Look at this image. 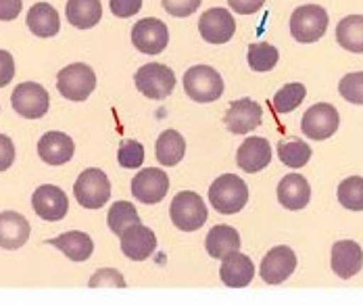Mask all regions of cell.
<instances>
[{
    "label": "cell",
    "instance_id": "6da1fadb",
    "mask_svg": "<svg viewBox=\"0 0 363 305\" xmlns=\"http://www.w3.org/2000/svg\"><path fill=\"white\" fill-rule=\"evenodd\" d=\"M209 201L213 209L223 216L238 214L249 203V187L236 174H223L209 187Z\"/></svg>",
    "mask_w": 363,
    "mask_h": 305
},
{
    "label": "cell",
    "instance_id": "7a4b0ae2",
    "mask_svg": "<svg viewBox=\"0 0 363 305\" xmlns=\"http://www.w3.org/2000/svg\"><path fill=\"white\" fill-rule=\"evenodd\" d=\"M169 218L174 226L182 232H194L205 226L209 214L201 194L194 191H182L174 196L169 207Z\"/></svg>",
    "mask_w": 363,
    "mask_h": 305
},
{
    "label": "cell",
    "instance_id": "3957f363",
    "mask_svg": "<svg viewBox=\"0 0 363 305\" xmlns=\"http://www.w3.org/2000/svg\"><path fill=\"white\" fill-rule=\"evenodd\" d=\"M73 194L82 207L101 209L111 199V182L107 174L99 167L84 170L73 184Z\"/></svg>",
    "mask_w": 363,
    "mask_h": 305
},
{
    "label": "cell",
    "instance_id": "277c9868",
    "mask_svg": "<svg viewBox=\"0 0 363 305\" xmlns=\"http://www.w3.org/2000/svg\"><path fill=\"white\" fill-rule=\"evenodd\" d=\"M328 11L320 4H303L291 17L292 38L301 44L318 42L328 30Z\"/></svg>",
    "mask_w": 363,
    "mask_h": 305
},
{
    "label": "cell",
    "instance_id": "5b68a950",
    "mask_svg": "<svg viewBox=\"0 0 363 305\" xmlns=\"http://www.w3.org/2000/svg\"><path fill=\"white\" fill-rule=\"evenodd\" d=\"M184 90L196 103H213L223 94V79L209 65H194L184 74Z\"/></svg>",
    "mask_w": 363,
    "mask_h": 305
},
{
    "label": "cell",
    "instance_id": "8992f818",
    "mask_svg": "<svg viewBox=\"0 0 363 305\" xmlns=\"http://www.w3.org/2000/svg\"><path fill=\"white\" fill-rule=\"evenodd\" d=\"M57 88H59V92L67 101L82 103V101H86L94 92V88H96V74L86 63H73V65L59 72Z\"/></svg>",
    "mask_w": 363,
    "mask_h": 305
},
{
    "label": "cell",
    "instance_id": "52a82bcc",
    "mask_svg": "<svg viewBox=\"0 0 363 305\" xmlns=\"http://www.w3.org/2000/svg\"><path fill=\"white\" fill-rule=\"evenodd\" d=\"M134 82H136V88L148 96L152 101H161L165 96H169L176 88V74L161 65V63H148V65H143L136 76H134Z\"/></svg>",
    "mask_w": 363,
    "mask_h": 305
},
{
    "label": "cell",
    "instance_id": "ba28073f",
    "mask_svg": "<svg viewBox=\"0 0 363 305\" xmlns=\"http://www.w3.org/2000/svg\"><path fill=\"white\" fill-rule=\"evenodd\" d=\"M11 105L21 117L38 119V117H44L48 113L50 96L44 86H40L36 82H23V84L15 86V90L11 94Z\"/></svg>",
    "mask_w": 363,
    "mask_h": 305
},
{
    "label": "cell",
    "instance_id": "9c48e42d",
    "mask_svg": "<svg viewBox=\"0 0 363 305\" xmlns=\"http://www.w3.org/2000/svg\"><path fill=\"white\" fill-rule=\"evenodd\" d=\"M338 123H340L338 109L330 103H318L305 111L303 121H301V130L307 138L326 140L338 130Z\"/></svg>",
    "mask_w": 363,
    "mask_h": 305
},
{
    "label": "cell",
    "instance_id": "30bf717a",
    "mask_svg": "<svg viewBox=\"0 0 363 305\" xmlns=\"http://www.w3.org/2000/svg\"><path fill=\"white\" fill-rule=\"evenodd\" d=\"M169 191V178L159 167H145L132 180V194L145 205H155L165 199Z\"/></svg>",
    "mask_w": 363,
    "mask_h": 305
},
{
    "label": "cell",
    "instance_id": "8fae6325",
    "mask_svg": "<svg viewBox=\"0 0 363 305\" xmlns=\"http://www.w3.org/2000/svg\"><path fill=\"white\" fill-rule=\"evenodd\" d=\"M199 32L203 40L209 44H225L232 40L236 32V19L232 17L228 9H221V6L209 9L199 19Z\"/></svg>",
    "mask_w": 363,
    "mask_h": 305
},
{
    "label": "cell",
    "instance_id": "7c38bea8",
    "mask_svg": "<svg viewBox=\"0 0 363 305\" xmlns=\"http://www.w3.org/2000/svg\"><path fill=\"white\" fill-rule=\"evenodd\" d=\"M169 42V32L163 21L146 17L132 28V44L145 55H159Z\"/></svg>",
    "mask_w": 363,
    "mask_h": 305
},
{
    "label": "cell",
    "instance_id": "4fadbf2b",
    "mask_svg": "<svg viewBox=\"0 0 363 305\" xmlns=\"http://www.w3.org/2000/svg\"><path fill=\"white\" fill-rule=\"evenodd\" d=\"M32 205H34V211L46 222H59L69 211L67 194L61 191L59 187H52V184L38 187L34 194H32Z\"/></svg>",
    "mask_w": 363,
    "mask_h": 305
},
{
    "label": "cell",
    "instance_id": "5bb4252c",
    "mask_svg": "<svg viewBox=\"0 0 363 305\" xmlns=\"http://www.w3.org/2000/svg\"><path fill=\"white\" fill-rule=\"evenodd\" d=\"M223 121H225V128L232 134H249V132H253L255 128L261 126L263 109H261L259 103H255L251 99H240V101H234L228 107Z\"/></svg>",
    "mask_w": 363,
    "mask_h": 305
},
{
    "label": "cell",
    "instance_id": "9a60e30c",
    "mask_svg": "<svg viewBox=\"0 0 363 305\" xmlns=\"http://www.w3.org/2000/svg\"><path fill=\"white\" fill-rule=\"evenodd\" d=\"M296 267V255L291 247L280 245L274 247L261 262V278L265 284H282L286 278H291Z\"/></svg>",
    "mask_w": 363,
    "mask_h": 305
},
{
    "label": "cell",
    "instance_id": "2e32d148",
    "mask_svg": "<svg viewBox=\"0 0 363 305\" xmlns=\"http://www.w3.org/2000/svg\"><path fill=\"white\" fill-rule=\"evenodd\" d=\"M121 240V251L128 260L132 262H145L148 260L155 249H157V236L150 228H146L143 224L130 226L119 234Z\"/></svg>",
    "mask_w": 363,
    "mask_h": 305
},
{
    "label": "cell",
    "instance_id": "e0dca14e",
    "mask_svg": "<svg viewBox=\"0 0 363 305\" xmlns=\"http://www.w3.org/2000/svg\"><path fill=\"white\" fill-rule=\"evenodd\" d=\"M330 266L332 272L342 278L349 280L355 274H359L363 267V251L362 247L355 240H338L332 245V257H330Z\"/></svg>",
    "mask_w": 363,
    "mask_h": 305
},
{
    "label": "cell",
    "instance_id": "ac0fdd59",
    "mask_svg": "<svg viewBox=\"0 0 363 305\" xmlns=\"http://www.w3.org/2000/svg\"><path fill=\"white\" fill-rule=\"evenodd\" d=\"M269 161H272V145L267 138L261 136H249L236 152V163L247 174H257L265 170Z\"/></svg>",
    "mask_w": 363,
    "mask_h": 305
},
{
    "label": "cell",
    "instance_id": "d6986e66",
    "mask_svg": "<svg viewBox=\"0 0 363 305\" xmlns=\"http://www.w3.org/2000/svg\"><path fill=\"white\" fill-rule=\"evenodd\" d=\"M255 276V266L249 255L245 253H230L221 260V267H219V278L225 287L232 289H242L249 287Z\"/></svg>",
    "mask_w": 363,
    "mask_h": 305
},
{
    "label": "cell",
    "instance_id": "ffe728a7",
    "mask_svg": "<svg viewBox=\"0 0 363 305\" xmlns=\"http://www.w3.org/2000/svg\"><path fill=\"white\" fill-rule=\"evenodd\" d=\"M75 152L73 140L63 132H48L38 140V155L48 165H63Z\"/></svg>",
    "mask_w": 363,
    "mask_h": 305
},
{
    "label": "cell",
    "instance_id": "44dd1931",
    "mask_svg": "<svg viewBox=\"0 0 363 305\" xmlns=\"http://www.w3.org/2000/svg\"><path fill=\"white\" fill-rule=\"evenodd\" d=\"M278 201L282 207L298 211L305 209L311 201V187L301 174H289L280 180L278 184Z\"/></svg>",
    "mask_w": 363,
    "mask_h": 305
},
{
    "label": "cell",
    "instance_id": "7402d4cb",
    "mask_svg": "<svg viewBox=\"0 0 363 305\" xmlns=\"http://www.w3.org/2000/svg\"><path fill=\"white\" fill-rule=\"evenodd\" d=\"M30 238V224L21 214L2 211L0 214V247L6 251H15L23 247Z\"/></svg>",
    "mask_w": 363,
    "mask_h": 305
},
{
    "label": "cell",
    "instance_id": "603a6c76",
    "mask_svg": "<svg viewBox=\"0 0 363 305\" xmlns=\"http://www.w3.org/2000/svg\"><path fill=\"white\" fill-rule=\"evenodd\" d=\"M28 28L38 38L57 36L61 30V19H59L57 9L48 2H36L28 13Z\"/></svg>",
    "mask_w": 363,
    "mask_h": 305
},
{
    "label": "cell",
    "instance_id": "cb8c5ba5",
    "mask_svg": "<svg viewBox=\"0 0 363 305\" xmlns=\"http://www.w3.org/2000/svg\"><path fill=\"white\" fill-rule=\"evenodd\" d=\"M50 245H55L63 255H67L72 262H86L90 260V255L94 253V243L86 232L72 230L65 234H59L57 238L48 240Z\"/></svg>",
    "mask_w": 363,
    "mask_h": 305
},
{
    "label": "cell",
    "instance_id": "d4e9b609",
    "mask_svg": "<svg viewBox=\"0 0 363 305\" xmlns=\"http://www.w3.org/2000/svg\"><path fill=\"white\" fill-rule=\"evenodd\" d=\"M205 249L213 260H223L225 255L240 249V234L228 224L213 226L205 238Z\"/></svg>",
    "mask_w": 363,
    "mask_h": 305
},
{
    "label": "cell",
    "instance_id": "484cf974",
    "mask_svg": "<svg viewBox=\"0 0 363 305\" xmlns=\"http://www.w3.org/2000/svg\"><path fill=\"white\" fill-rule=\"evenodd\" d=\"M65 17L73 28L90 30L101 21L103 4H101V0H67Z\"/></svg>",
    "mask_w": 363,
    "mask_h": 305
},
{
    "label": "cell",
    "instance_id": "4316f807",
    "mask_svg": "<svg viewBox=\"0 0 363 305\" xmlns=\"http://www.w3.org/2000/svg\"><path fill=\"white\" fill-rule=\"evenodd\" d=\"M157 161L165 167H174L178 165L184 155H186V140L180 132L176 130H165L159 138H157Z\"/></svg>",
    "mask_w": 363,
    "mask_h": 305
},
{
    "label": "cell",
    "instance_id": "83f0119b",
    "mask_svg": "<svg viewBox=\"0 0 363 305\" xmlns=\"http://www.w3.org/2000/svg\"><path fill=\"white\" fill-rule=\"evenodd\" d=\"M336 42L349 52H363V15H349L336 26Z\"/></svg>",
    "mask_w": 363,
    "mask_h": 305
},
{
    "label": "cell",
    "instance_id": "f1b7e54d",
    "mask_svg": "<svg viewBox=\"0 0 363 305\" xmlns=\"http://www.w3.org/2000/svg\"><path fill=\"white\" fill-rule=\"evenodd\" d=\"M247 59H249V67L253 72H272L276 65H278V59H280V52L276 46L267 44V42H255L249 46V52H247Z\"/></svg>",
    "mask_w": 363,
    "mask_h": 305
},
{
    "label": "cell",
    "instance_id": "f546056e",
    "mask_svg": "<svg viewBox=\"0 0 363 305\" xmlns=\"http://www.w3.org/2000/svg\"><path fill=\"white\" fill-rule=\"evenodd\" d=\"M278 157L280 161L286 165V167H292V170H298V167H305L311 159V147L303 140H280L278 145Z\"/></svg>",
    "mask_w": 363,
    "mask_h": 305
},
{
    "label": "cell",
    "instance_id": "4dcf8cb0",
    "mask_svg": "<svg viewBox=\"0 0 363 305\" xmlns=\"http://www.w3.org/2000/svg\"><path fill=\"white\" fill-rule=\"evenodd\" d=\"M107 222H109L111 232L119 236L125 228L140 224V216H138L136 207L130 201H117L109 209Z\"/></svg>",
    "mask_w": 363,
    "mask_h": 305
},
{
    "label": "cell",
    "instance_id": "1f68e13d",
    "mask_svg": "<svg viewBox=\"0 0 363 305\" xmlns=\"http://www.w3.org/2000/svg\"><path fill=\"white\" fill-rule=\"evenodd\" d=\"M305 86L298 84V82H292V84H286L284 88H280L274 96V111L276 113H291L294 111L303 101H305Z\"/></svg>",
    "mask_w": 363,
    "mask_h": 305
},
{
    "label": "cell",
    "instance_id": "d6a6232c",
    "mask_svg": "<svg viewBox=\"0 0 363 305\" xmlns=\"http://www.w3.org/2000/svg\"><path fill=\"white\" fill-rule=\"evenodd\" d=\"M338 201L345 209L363 211V178L351 176L338 184Z\"/></svg>",
    "mask_w": 363,
    "mask_h": 305
},
{
    "label": "cell",
    "instance_id": "836d02e7",
    "mask_svg": "<svg viewBox=\"0 0 363 305\" xmlns=\"http://www.w3.org/2000/svg\"><path fill=\"white\" fill-rule=\"evenodd\" d=\"M117 161L125 170H138L145 163V147L138 140H123L117 151Z\"/></svg>",
    "mask_w": 363,
    "mask_h": 305
},
{
    "label": "cell",
    "instance_id": "e575fe53",
    "mask_svg": "<svg viewBox=\"0 0 363 305\" xmlns=\"http://www.w3.org/2000/svg\"><path fill=\"white\" fill-rule=\"evenodd\" d=\"M338 92L345 101L353 105H363V72L347 74L338 84Z\"/></svg>",
    "mask_w": 363,
    "mask_h": 305
},
{
    "label": "cell",
    "instance_id": "d590c367",
    "mask_svg": "<svg viewBox=\"0 0 363 305\" xmlns=\"http://www.w3.org/2000/svg\"><path fill=\"white\" fill-rule=\"evenodd\" d=\"M203 0H161L163 9L172 15V17H190L194 11H199Z\"/></svg>",
    "mask_w": 363,
    "mask_h": 305
},
{
    "label": "cell",
    "instance_id": "8d00e7d4",
    "mask_svg": "<svg viewBox=\"0 0 363 305\" xmlns=\"http://www.w3.org/2000/svg\"><path fill=\"white\" fill-rule=\"evenodd\" d=\"M90 287L92 289H99V287H119V289H125L128 284H125L123 276L117 270H101V272H96L90 278Z\"/></svg>",
    "mask_w": 363,
    "mask_h": 305
},
{
    "label": "cell",
    "instance_id": "74e56055",
    "mask_svg": "<svg viewBox=\"0 0 363 305\" xmlns=\"http://www.w3.org/2000/svg\"><path fill=\"white\" fill-rule=\"evenodd\" d=\"M111 13L119 19L134 17L143 9V0H109Z\"/></svg>",
    "mask_w": 363,
    "mask_h": 305
},
{
    "label": "cell",
    "instance_id": "f35d334b",
    "mask_svg": "<svg viewBox=\"0 0 363 305\" xmlns=\"http://www.w3.org/2000/svg\"><path fill=\"white\" fill-rule=\"evenodd\" d=\"M15 77V59L9 50H0V88L11 84Z\"/></svg>",
    "mask_w": 363,
    "mask_h": 305
},
{
    "label": "cell",
    "instance_id": "ab89813d",
    "mask_svg": "<svg viewBox=\"0 0 363 305\" xmlns=\"http://www.w3.org/2000/svg\"><path fill=\"white\" fill-rule=\"evenodd\" d=\"M15 163V145L9 136L0 134V172L9 170Z\"/></svg>",
    "mask_w": 363,
    "mask_h": 305
},
{
    "label": "cell",
    "instance_id": "60d3db41",
    "mask_svg": "<svg viewBox=\"0 0 363 305\" xmlns=\"http://www.w3.org/2000/svg\"><path fill=\"white\" fill-rule=\"evenodd\" d=\"M228 4L238 15H255L265 4V0H228Z\"/></svg>",
    "mask_w": 363,
    "mask_h": 305
},
{
    "label": "cell",
    "instance_id": "b9f144b4",
    "mask_svg": "<svg viewBox=\"0 0 363 305\" xmlns=\"http://www.w3.org/2000/svg\"><path fill=\"white\" fill-rule=\"evenodd\" d=\"M23 0H0V21H13L21 13Z\"/></svg>",
    "mask_w": 363,
    "mask_h": 305
}]
</instances>
